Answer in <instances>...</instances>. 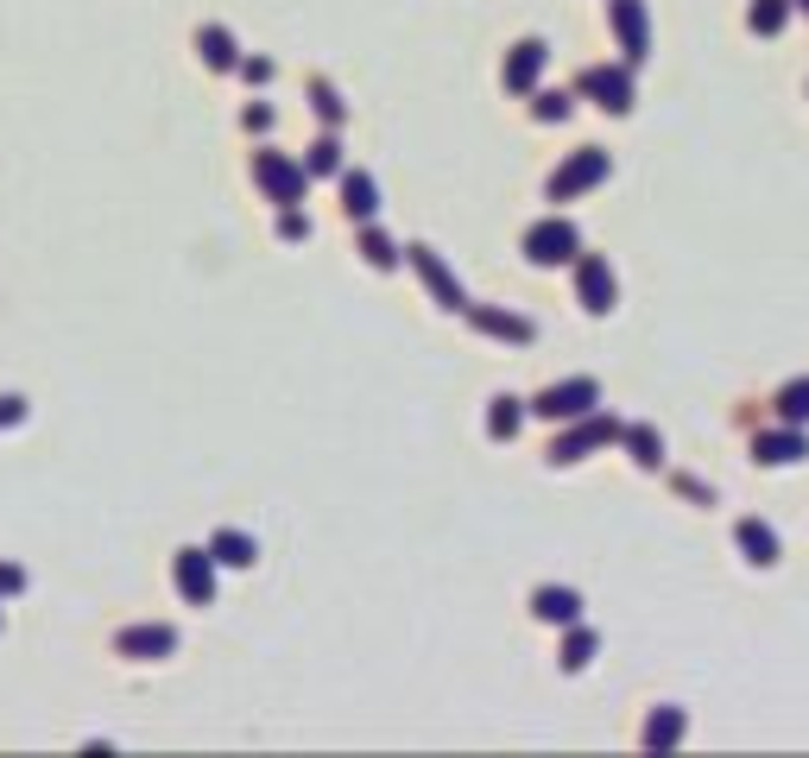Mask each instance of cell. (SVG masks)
Returning a JSON list of instances; mask_svg holds the SVG:
<instances>
[{"label": "cell", "mask_w": 809, "mask_h": 758, "mask_svg": "<svg viewBox=\"0 0 809 758\" xmlns=\"http://www.w3.org/2000/svg\"><path fill=\"white\" fill-rule=\"evenodd\" d=\"M601 177H608V152H582L551 177V196H575V190H589V184H601Z\"/></svg>", "instance_id": "cell-1"}, {"label": "cell", "mask_w": 809, "mask_h": 758, "mask_svg": "<svg viewBox=\"0 0 809 758\" xmlns=\"http://www.w3.org/2000/svg\"><path fill=\"white\" fill-rule=\"evenodd\" d=\"M525 253H532L537 266H556V259H570V253H575V228H570V222H544V228H532Z\"/></svg>", "instance_id": "cell-2"}, {"label": "cell", "mask_w": 809, "mask_h": 758, "mask_svg": "<svg viewBox=\"0 0 809 758\" xmlns=\"http://www.w3.org/2000/svg\"><path fill=\"white\" fill-rule=\"evenodd\" d=\"M594 405V380H570V386H551L537 398V411H551V417H575V411Z\"/></svg>", "instance_id": "cell-3"}, {"label": "cell", "mask_w": 809, "mask_h": 758, "mask_svg": "<svg viewBox=\"0 0 809 758\" xmlns=\"http://www.w3.org/2000/svg\"><path fill=\"white\" fill-rule=\"evenodd\" d=\"M259 184H266L278 203H297V190H304V177H297L285 158H273V152H259Z\"/></svg>", "instance_id": "cell-4"}, {"label": "cell", "mask_w": 809, "mask_h": 758, "mask_svg": "<svg viewBox=\"0 0 809 758\" xmlns=\"http://www.w3.org/2000/svg\"><path fill=\"white\" fill-rule=\"evenodd\" d=\"M613 32L627 39V58H645V13H639V0H613Z\"/></svg>", "instance_id": "cell-5"}, {"label": "cell", "mask_w": 809, "mask_h": 758, "mask_svg": "<svg viewBox=\"0 0 809 758\" xmlns=\"http://www.w3.org/2000/svg\"><path fill=\"white\" fill-rule=\"evenodd\" d=\"M582 89H589V96H601V108H613V115L632 101V89H627V77H620V70H589V77H582Z\"/></svg>", "instance_id": "cell-6"}, {"label": "cell", "mask_w": 809, "mask_h": 758, "mask_svg": "<svg viewBox=\"0 0 809 758\" xmlns=\"http://www.w3.org/2000/svg\"><path fill=\"white\" fill-rule=\"evenodd\" d=\"M582 297H589V311H613V278L601 259H582Z\"/></svg>", "instance_id": "cell-7"}, {"label": "cell", "mask_w": 809, "mask_h": 758, "mask_svg": "<svg viewBox=\"0 0 809 758\" xmlns=\"http://www.w3.org/2000/svg\"><path fill=\"white\" fill-rule=\"evenodd\" d=\"M537 70H544V45H537V39H525V45L513 51V63H506V82H513V89H532V77H537Z\"/></svg>", "instance_id": "cell-8"}, {"label": "cell", "mask_w": 809, "mask_h": 758, "mask_svg": "<svg viewBox=\"0 0 809 758\" xmlns=\"http://www.w3.org/2000/svg\"><path fill=\"white\" fill-rule=\"evenodd\" d=\"M178 582L190 601H209V563H203V550H184L178 557Z\"/></svg>", "instance_id": "cell-9"}, {"label": "cell", "mask_w": 809, "mask_h": 758, "mask_svg": "<svg viewBox=\"0 0 809 758\" xmlns=\"http://www.w3.org/2000/svg\"><path fill=\"white\" fill-rule=\"evenodd\" d=\"M532 607H537V613H544V620L570 626V620H575V607H582V601H575L570 588H537V594H532Z\"/></svg>", "instance_id": "cell-10"}, {"label": "cell", "mask_w": 809, "mask_h": 758, "mask_svg": "<svg viewBox=\"0 0 809 758\" xmlns=\"http://www.w3.org/2000/svg\"><path fill=\"white\" fill-rule=\"evenodd\" d=\"M740 550H747L752 563H778V538H771L759 519H747V525H740Z\"/></svg>", "instance_id": "cell-11"}, {"label": "cell", "mask_w": 809, "mask_h": 758, "mask_svg": "<svg viewBox=\"0 0 809 758\" xmlns=\"http://www.w3.org/2000/svg\"><path fill=\"white\" fill-rule=\"evenodd\" d=\"M809 455V443L797 436V430H785V436H766L759 443V462H803Z\"/></svg>", "instance_id": "cell-12"}, {"label": "cell", "mask_w": 809, "mask_h": 758, "mask_svg": "<svg viewBox=\"0 0 809 758\" xmlns=\"http://www.w3.org/2000/svg\"><path fill=\"white\" fill-rule=\"evenodd\" d=\"M608 436H613V424L575 430V436H563V443H556V462H570V455H582V449H594V443H608Z\"/></svg>", "instance_id": "cell-13"}, {"label": "cell", "mask_w": 809, "mask_h": 758, "mask_svg": "<svg viewBox=\"0 0 809 758\" xmlns=\"http://www.w3.org/2000/svg\"><path fill=\"white\" fill-rule=\"evenodd\" d=\"M778 411H785L790 424H809V380H790V386L778 392Z\"/></svg>", "instance_id": "cell-14"}, {"label": "cell", "mask_w": 809, "mask_h": 758, "mask_svg": "<svg viewBox=\"0 0 809 758\" xmlns=\"http://www.w3.org/2000/svg\"><path fill=\"white\" fill-rule=\"evenodd\" d=\"M474 323H481V329H494V335H506V342H525V335H532V323L500 316V311H474Z\"/></svg>", "instance_id": "cell-15"}, {"label": "cell", "mask_w": 809, "mask_h": 758, "mask_svg": "<svg viewBox=\"0 0 809 758\" xmlns=\"http://www.w3.org/2000/svg\"><path fill=\"white\" fill-rule=\"evenodd\" d=\"M417 273L431 278V292L443 297V304H462V297H455V285H450V273H443V266H436V259H431L424 247H417Z\"/></svg>", "instance_id": "cell-16"}, {"label": "cell", "mask_w": 809, "mask_h": 758, "mask_svg": "<svg viewBox=\"0 0 809 758\" xmlns=\"http://www.w3.org/2000/svg\"><path fill=\"white\" fill-rule=\"evenodd\" d=\"M785 20H790L785 0H759V7H752V32H785Z\"/></svg>", "instance_id": "cell-17"}, {"label": "cell", "mask_w": 809, "mask_h": 758, "mask_svg": "<svg viewBox=\"0 0 809 758\" xmlns=\"http://www.w3.org/2000/svg\"><path fill=\"white\" fill-rule=\"evenodd\" d=\"M120 651H171V632H165V626H152V632H127Z\"/></svg>", "instance_id": "cell-18"}, {"label": "cell", "mask_w": 809, "mask_h": 758, "mask_svg": "<svg viewBox=\"0 0 809 758\" xmlns=\"http://www.w3.org/2000/svg\"><path fill=\"white\" fill-rule=\"evenodd\" d=\"M216 557H221V563H254V544H247V538H235V531H221V538H216Z\"/></svg>", "instance_id": "cell-19"}, {"label": "cell", "mask_w": 809, "mask_h": 758, "mask_svg": "<svg viewBox=\"0 0 809 758\" xmlns=\"http://www.w3.org/2000/svg\"><path fill=\"white\" fill-rule=\"evenodd\" d=\"M203 51H209V63H216V70H228V63H235V45H228V32H203Z\"/></svg>", "instance_id": "cell-20"}, {"label": "cell", "mask_w": 809, "mask_h": 758, "mask_svg": "<svg viewBox=\"0 0 809 758\" xmlns=\"http://www.w3.org/2000/svg\"><path fill=\"white\" fill-rule=\"evenodd\" d=\"M348 215H374V184L367 177H348Z\"/></svg>", "instance_id": "cell-21"}, {"label": "cell", "mask_w": 809, "mask_h": 758, "mask_svg": "<svg viewBox=\"0 0 809 758\" xmlns=\"http://www.w3.org/2000/svg\"><path fill=\"white\" fill-rule=\"evenodd\" d=\"M589 651H594V632H575V639L563 644V670H582V663H589Z\"/></svg>", "instance_id": "cell-22"}, {"label": "cell", "mask_w": 809, "mask_h": 758, "mask_svg": "<svg viewBox=\"0 0 809 758\" xmlns=\"http://www.w3.org/2000/svg\"><path fill=\"white\" fill-rule=\"evenodd\" d=\"M519 430V398H494V436H513Z\"/></svg>", "instance_id": "cell-23"}, {"label": "cell", "mask_w": 809, "mask_h": 758, "mask_svg": "<svg viewBox=\"0 0 809 758\" xmlns=\"http://www.w3.org/2000/svg\"><path fill=\"white\" fill-rule=\"evenodd\" d=\"M361 253H367L374 266H393V240H386V234H367V240H361Z\"/></svg>", "instance_id": "cell-24"}, {"label": "cell", "mask_w": 809, "mask_h": 758, "mask_svg": "<svg viewBox=\"0 0 809 758\" xmlns=\"http://www.w3.org/2000/svg\"><path fill=\"white\" fill-rule=\"evenodd\" d=\"M677 734H683V715H658L645 739H652V746H664V739H677Z\"/></svg>", "instance_id": "cell-25"}, {"label": "cell", "mask_w": 809, "mask_h": 758, "mask_svg": "<svg viewBox=\"0 0 809 758\" xmlns=\"http://www.w3.org/2000/svg\"><path fill=\"white\" fill-rule=\"evenodd\" d=\"M632 449H639V462H645V467L658 462V436H652V430H632Z\"/></svg>", "instance_id": "cell-26"}, {"label": "cell", "mask_w": 809, "mask_h": 758, "mask_svg": "<svg viewBox=\"0 0 809 758\" xmlns=\"http://www.w3.org/2000/svg\"><path fill=\"white\" fill-rule=\"evenodd\" d=\"M310 171H336V146H329V139L310 152Z\"/></svg>", "instance_id": "cell-27"}, {"label": "cell", "mask_w": 809, "mask_h": 758, "mask_svg": "<svg viewBox=\"0 0 809 758\" xmlns=\"http://www.w3.org/2000/svg\"><path fill=\"white\" fill-rule=\"evenodd\" d=\"M544 120H556V115H570V96H544V108H537Z\"/></svg>", "instance_id": "cell-28"}, {"label": "cell", "mask_w": 809, "mask_h": 758, "mask_svg": "<svg viewBox=\"0 0 809 758\" xmlns=\"http://www.w3.org/2000/svg\"><path fill=\"white\" fill-rule=\"evenodd\" d=\"M797 7H809V0H797Z\"/></svg>", "instance_id": "cell-29"}]
</instances>
